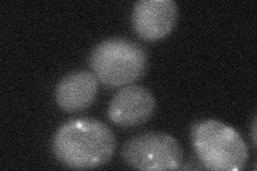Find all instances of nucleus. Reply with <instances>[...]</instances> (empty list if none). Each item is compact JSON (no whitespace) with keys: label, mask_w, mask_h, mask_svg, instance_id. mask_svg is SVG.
Returning <instances> with one entry per match:
<instances>
[{"label":"nucleus","mask_w":257,"mask_h":171,"mask_svg":"<svg viewBox=\"0 0 257 171\" xmlns=\"http://www.w3.org/2000/svg\"><path fill=\"white\" fill-rule=\"evenodd\" d=\"M191 141L198 159L209 170L239 171L248 159L242 137L218 120H202L193 125Z\"/></svg>","instance_id":"f03ea898"},{"label":"nucleus","mask_w":257,"mask_h":171,"mask_svg":"<svg viewBox=\"0 0 257 171\" xmlns=\"http://www.w3.org/2000/svg\"><path fill=\"white\" fill-rule=\"evenodd\" d=\"M148 57L134 41L110 38L96 45L89 56V66L94 76L107 88L132 85L147 70Z\"/></svg>","instance_id":"7ed1b4c3"},{"label":"nucleus","mask_w":257,"mask_h":171,"mask_svg":"<svg viewBox=\"0 0 257 171\" xmlns=\"http://www.w3.org/2000/svg\"><path fill=\"white\" fill-rule=\"evenodd\" d=\"M121 155L128 167L142 171L177 170L182 162L179 142L162 132L133 136L123 143Z\"/></svg>","instance_id":"20e7f679"},{"label":"nucleus","mask_w":257,"mask_h":171,"mask_svg":"<svg viewBox=\"0 0 257 171\" xmlns=\"http://www.w3.org/2000/svg\"><path fill=\"white\" fill-rule=\"evenodd\" d=\"M99 90V80L93 73L77 71L64 76L56 87L55 99L66 112L87 109L94 102Z\"/></svg>","instance_id":"0eeeda50"},{"label":"nucleus","mask_w":257,"mask_h":171,"mask_svg":"<svg viewBox=\"0 0 257 171\" xmlns=\"http://www.w3.org/2000/svg\"><path fill=\"white\" fill-rule=\"evenodd\" d=\"M116 137L103 122L75 118L63 123L53 138V152L61 164L72 169L99 168L114 156Z\"/></svg>","instance_id":"f257e3e1"},{"label":"nucleus","mask_w":257,"mask_h":171,"mask_svg":"<svg viewBox=\"0 0 257 171\" xmlns=\"http://www.w3.org/2000/svg\"><path fill=\"white\" fill-rule=\"evenodd\" d=\"M156 109L155 96L147 88L138 85L123 87L112 97L107 109L116 125L133 127L147 122Z\"/></svg>","instance_id":"423d86ee"},{"label":"nucleus","mask_w":257,"mask_h":171,"mask_svg":"<svg viewBox=\"0 0 257 171\" xmlns=\"http://www.w3.org/2000/svg\"><path fill=\"white\" fill-rule=\"evenodd\" d=\"M178 7L174 0H141L134 5L132 27L141 39L158 41L174 30Z\"/></svg>","instance_id":"39448f33"}]
</instances>
